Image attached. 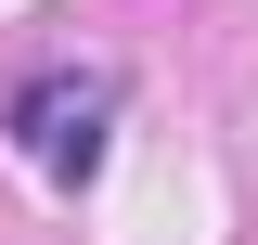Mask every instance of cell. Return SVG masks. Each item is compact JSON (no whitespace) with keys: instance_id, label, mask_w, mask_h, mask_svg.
I'll return each instance as SVG.
<instances>
[{"instance_id":"1","label":"cell","mask_w":258,"mask_h":245,"mask_svg":"<svg viewBox=\"0 0 258 245\" xmlns=\"http://www.w3.org/2000/svg\"><path fill=\"white\" fill-rule=\"evenodd\" d=\"M103 116H116V78H103V65H39L26 91H13V142H26L39 181H91Z\"/></svg>"}]
</instances>
